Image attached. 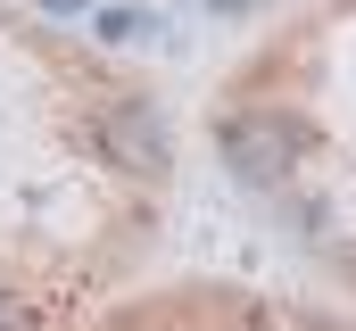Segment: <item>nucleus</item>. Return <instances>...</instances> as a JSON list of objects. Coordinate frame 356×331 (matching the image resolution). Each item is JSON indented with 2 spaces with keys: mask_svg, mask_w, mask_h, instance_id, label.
Returning a JSON list of instances; mask_svg holds the SVG:
<instances>
[{
  "mask_svg": "<svg viewBox=\"0 0 356 331\" xmlns=\"http://www.w3.org/2000/svg\"><path fill=\"white\" fill-rule=\"evenodd\" d=\"M99 33H108V42H141V33H158V17H133V8H108V17H99Z\"/></svg>",
  "mask_w": 356,
  "mask_h": 331,
  "instance_id": "obj_3",
  "label": "nucleus"
},
{
  "mask_svg": "<svg viewBox=\"0 0 356 331\" xmlns=\"http://www.w3.org/2000/svg\"><path fill=\"white\" fill-rule=\"evenodd\" d=\"M33 323V315H25V298H8V290H0V331H25Z\"/></svg>",
  "mask_w": 356,
  "mask_h": 331,
  "instance_id": "obj_4",
  "label": "nucleus"
},
{
  "mask_svg": "<svg viewBox=\"0 0 356 331\" xmlns=\"http://www.w3.org/2000/svg\"><path fill=\"white\" fill-rule=\"evenodd\" d=\"M91 141L108 150V166H124V174H166V166H175V141H166L158 99H116V108H99Z\"/></svg>",
  "mask_w": 356,
  "mask_h": 331,
  "instance_id": "obj_1",
  "label": "nucleus"
},
{
  "mask_svg": "<svg viewBox=\"0 0 356 331\" xmlns=\"http://www.w3.org/2000/svg\"><path fill=\"white\" fill-rule=\"evenodd\" d=\"M216 8H257V0H216Z\"/></svg>",
  "mask_w": 356,
  "mask_h": 331,
  "instance_id": "obj_6",
  "label": "nucleus"
},
{
  "mask_svg": "<svg viewBox=\"0 0 356 331\" xmlns=\"http://www.w3.org/2000/svg\"><path fill=\"white\" fill-rule=\"evenodd\" d=\"M216 150H224V166H232L241 182H282L290 158H298V124H290V116H232V124L216 133Z\"/></svg>",
  "mask_w": 356,
  "mask_h": 331,
  "instance_id": "obj_2",
  "label": "nucleus"
},
{
  "mask_svg": "<svg viewBox=\"0 0 356 331\" xmlns=\"http://www.w3.org/2000/svg\"><path fill=\"white\" fill-rule=\"evenodd\" d=\"M42 8H50V17H75V8H91V0H42Z\"/></svg>",
  "mask_w": 356,
  "mask_h": 331,
  "instance_id": "obj_5",
  "label": "nucleus"
}]
</instances>
